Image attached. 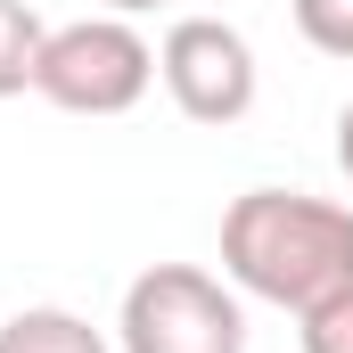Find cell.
I'll use <instances>...</instances> for the list:
<instances>
[{
	"instance_id": "6da1fadb",
	"label": "cell",
	"mask_w": 353,
	"mask_h": 353,
	"mask_svg": "<svg viewBox=\"0 0 353 353\" xmlns=\"http://www.w3.org/2000/svg\"><path fill=\"white\" fill-rule=\"evenodd\" d=\"M222 279L255 304L312 312L353 288V205L312 189H247L222 214Z\"/></svg>"
},
{
	"instance_id": "7a4b0ae2",
	"label": "cell",
	"mask_w": 353,
	"mask_h": 353,
	"mask_svg": "<svg viewBox=\"0 0 353 353\" xmlns=\"http://www.w3.org/2000/svg\"><path fill=\"white\" fill-rule=\"evenodd\" d=\"M123 353H247V304L197 263H148L115 312Z\"/></svg>"
},
{
	"instance_id": "3957f363",
	"label": "cell",
	"mask_w": 353,
	"mask_h": 353,
	"mask_svg": "<svg viewBox=\"0 0 353 353\" xmlns=\"http://www.w3.org/2000/svg\"><path fill=\"white\" fill-rule=\"evenodd\" d=\"M157 83V50L132 17H83V25H58L41 41V66L33 90L66 115H132Z\"/></svg>"
},
{
	"instance_id": "277c9868",
	"label": "cell",
	"mask_w": 353,
	"mask_h": 353,
	"mask_svg": "<svg viewBox=\"0 0 353 353\" xmlns=\"http://www.w3.org/2000/svg\"><path fill=\"white\" fill-rule=\"evenodd\" d=\"M157 83L173 90V107L189 123H239L263 90L255 41L222 17H181L173 33L157 41Z\"/></svg>"
},
{
	"instance_id": "5b68a950",
	"label": "cell",
	"mask_w": 353,
	"mask_h": 353,
	"mask_svg": "<svg viewBox=\"0 0 353 353\" xmlns=\"http://www.w3.org/2000/svg\"><path fill=\"white\" fill-rule=\"evenodd\" d=\"M0 353H107V337L66 304H25L0 321Z\"/></svg>"
},
{
	"instance_id": "8992f818",
	"label": "cell",
	"mask_w": 353,
	"mask_h": 353,
	"mask_svg": "<svg viewBox=\"0 0 353 353\" xmlns=\"http://www.w3.org/2000/svg\"><path fill=\"white\" fill-rule=\"evenodd\" d=\"M41 41H50V25L25 8V0H0V99H17V90H33V66H41Z\"/></svg>"
},
{
	"instance_id": "52a82bcc",
	"label": "cell",
	"mask_w": 353,
	"mask_h": 353,
	"mask_svg": "<svg viewBox=\"0 0 353 353\" xmlns=\"http://www.w3.org/2000/svg\"><path fill=\"white\" fill-rule=\"evenodd\" d=\"M288 8H296V33L321 58H353V0H288Z\"/></svg>"
},
{
	"instance_id": "ba28073f",
	"label": "cell",
	"mask_w": 353,
	"mask_h": 353,
	"mask_svg": "<svg viewBox=\"0 0 353 353\" xmlns=\"http://www.w3.org/2000/svg\"><path fill=\"white\" fill-rule=\"evenodd\" d=\"M304 329V353H353V288H337V296H321L312 312H296Z\"/></svg>"
},
{
	"instance_id": "9c48e42d",
	"label": "cell",
	"mask_w": 353,
	"mask_h": 353,
	"mask_svg": "<svg viewBox=\"0 0 353 353\" xmlns=\"http://www.w3.org/2000/svg\"><path fill=\"white\" fill-rule=\"evenodd\" d=\"M337 165H345V181H353V99H345V115H337Z\"/></svg>"
},
{
	"instance_id": "30bf717a",
	"label": "cell",
	"mask_w": 353,
	"mask_h": 353,
	"mask_svg": "<svg viewBox=\"0 0 353 353\" xmlns=\"http://www.w3.org/2000/svg\"><path fill=\"white\" fill-rule=\"evenodd\" d=\"M148 8H165V0H107V17H148Z\"/></svg>"
}]
</instances>
